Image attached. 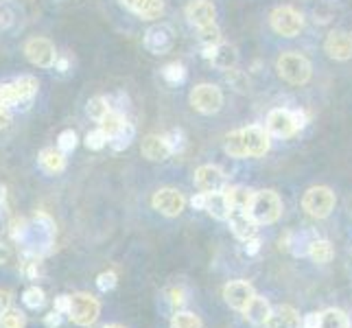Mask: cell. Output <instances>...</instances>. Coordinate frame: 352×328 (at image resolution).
I'll use <instances>...</instances> for the list:
<instances>
[{
  "label": "cell",
  "mask_w": 352,
  "mask_h": 328,
  "mask_svg": "<svg viewBox=\"0 0 352 328\" xmlns=\"http://www.w3.org/2000/svg\"><path fill=\"white\" fill-rule=\"evenodd\" d=\"M190 105L199 114H217L223 107V94L212 83H199L190 92Z\"/></svg>",
  "instance_id": "8992f818"
},
{
  "label": "cell",
  "mask_w": 352,
  "mask_h": 328,
  "mask_svg": "<svg viewBox=\"0 0 352 328\" xmlns=\"http://www.w3.org/2000/svg\"><path fill=\"white\" fill-rule=\"evenodd\" d=\"M186 20L192 24L195 29H204V27H210L214 24L217 18V9L210 0H190L184 9Z\"/></svg>",
  "instance_id": "5bb4252c"
},
{
  "label": "cell",
  "mask_w": 352,
  "mask_h": 328,
  "mask_svg": "<svg viewBox=\"0 0 352 328\" xmlns=\"http://www.w3.org/2000/svg\"><path fill=\"white\" fill-rule=\"evenodd\" d=\"M320 328H350V320L344 311L339 309H329L322 313Z\"/></svg>",
  "instance_id": "f1b7e54d"
},
{
  "label": "cell",
  "mask_w": 352,
  "mask_h": 328,
  "mask_svg": "<svg viewBox=\"0 0 352 328\" xmlns=\"http://www.w3.org/2000/svg\"><path fill=\"white\" fill-rule=\"evenodd\" d=\"M230 210H250V204L254 197V190L245 188V186H226L223 188Z\"/></svg>",
  "instance_id": "d4e9b609"
},
{
  "label": "cell",
  "mask_w": 352,
  "mask_h": 328,
  "mask_svg": "<svg viewBox=\"0 0 352 328\" xmlns=\"http://www.w3.org/2000/svg\"><path fill=\"white\" fill-rule=\"evenodd\" d=\"M118 3L142 20H155L164 14L162 0H118Z\"/></svg>",
  "instance_id": "ffe728a7"
},
{
  "label": "cell",
  "mask_w": 352,
  "mask_h": 328,
  "mask_svg": "<svg viewBox=\"0 0 352 328\" xmlns=\"http://www.w3.org/2000/svg\"><path fill=\"white\" fill-rule=\"evenodd\" d=\"M226 81H228L230 86H232L236 92H248V90H250V79H248V75H245V72L236 70V68L226 70Z\"/></svg>",
  "instance_id": "d6a6232c"
},
{
  "label": "cell",
  "mask_w": 352,
  "mask_h": 328,
  "mask_svg": "<svg viewBox=\"0 0 352 328\" xmlns=\"http://www.w3.org/2000/svg\"><path fill=\"white\" fill-rule=\"evenodd\" d=\"M309 256H311L315 263L324 265V263H331V261H333L335 250H333V245H331L329 241H324V239H315V241L311 243Z\"/></svg>",
  "instance_id": "4316f807"
},
{
  "label": "cell",
  "mask_w": 352,
  "mask_h": 328,
  "mask_svg": "<svg viewBox=\"0 0 352 328\" xmlns=\"http://www.w3.org/2000/svg\"><path fill=\"white\" fill-rule=\"evenodd\" d=\"M57 68H59V72H66V68H68V62L66 59H57V64H55Z\"/></svg>",
  "instance_id": "681fc988"
},
{
  "label": "cell",
  "mask_w": 352,
  "mask_h": 328,
  "mask_svg": "<svg viewBox=\"0 0 352 328\" xmlns=\"http://www.w3.org/2000/svg\"><path fill=\"white\" fill-rule=\"evenodd\" d=\"M270 147H272L270 131L258 125L236 129L232 133H228L223 140V151L230 157H261L270 151Z\"/></svg>",
  "instance_id": "7a4b0ae2"
},
{
  "label": "cell",
  "mask_w": 352,
  "mask_h": 328,
  "mask_svg": "<svg viewBox=\"0 0 352 328\" xmlns=\"http://www.w3.org/2000/svg\"><path fill=\"white\" fill-rule=\"evenodd\" d=\"M190 206L197 210H204L206 208V193H197V195L190 199Z\"/></svg>",
  "instance_id": "7dc6e473"
},
{
  "label": "cell",
  "mask_w": 352,
  "mask_h": 328,
  "mask_svg": "<svg viewBox=\"0 0 352 328\" xmlns=\"http://www.w3.org/2000/svg\"><path fill=\"white\" fill-rule=\"evenodd\" d=\"M195 184L201 193H217L226 188V175L219 166L204 164L195 171Z\"/></svg>",
  "instance_id": "2e32d148"
},
{
  "label": "cell",
  "mask_w": 352,
  "mask_h": 328,
  "mask_svg": "<svg viewBox=\"0 0 352 328\" xmlns=\"http://www.w3.org/2000/svg\"><path fill=\"white\" fill-rule=\"evenodd\" d=\"M118 283V276L114 272H103L96 276V289L103 291V294H107V291H112Z\"/></svg>",
  "instance_id": "ab89813d"
},
{
  "label": "cell",
  "mask_w": 352,
  "mask_h": 328,
  "mask_svg": "<svg viewBox=\"0 0 352 328\" xmlns=\"http://www.w3.org/2000/svg\"><path fill=\"white\" fill-rule=\"evenodd\" d=\"M208 215H212L214 219L219 221H228L230 217V204L223 190H217V193H206V208Z\"/></svg>",
  "instance_id": "cb8c5ba5"
},
{
  "label": "cell",
  "mask_w": 352,
  "mask_h": 328,
  "mask_svg": "<svg viewBox=\"0 0 352 328\" xmlns=\"http://www.w3.org/2000/svg\"><path fill=\"white\" fill-rule=\"evenodd\" d=\"M22 302H24V307L31 309V311H38L46 305V296H44V291L38 287V285H33L29 289H24V294H22Z\"/></svg>",
  "instance_id": "1f68e13d"
},
{
  "label": "cell",
  "mask_w": 352,
  "mask_h": 328,
  "mask_svg": "<svg viewBox=\"0 0 352 328\" xmlns=\"http://www.w3.org/2000/svg\"><path fill=\"white\" fill-rule=\"evenodd\" d=\"M77 144H79V136H77L75 129H64L57 136V149L64 151V153H72L77 149Z\"/></svg>",
  "instance_id": "836d02e7"
},
{
  "label": "cell",
  "mask_w": 352,
  "mask_h": 328,
  "mask_svg": "<svg viewBox=\"0 0 352 328\" xmlns=\"http://www.w3.org/2000/svg\"><path fill=\"white\" fill-rule=\"evenodd\" d=\"M11 309V294L9 291H3L0 289V318Z\"/></svg>",
  "instance_id": "ee69618b"
},
{
  "label": "cell",
  "mask_w": 352,
  "mask_h": 328,
  "mask_svg": "<svg viewBox=\"0 0 352 328\" xmlns=\"http://www.w3.org/2000/svg\"><path fill=\"white\" fill-rule=\"evenodd\" d=\"M250 215L258 226L274 223L283 215V199L274 190H256L250 204Z\"/></svg>",
  "instance_id": "277c9868"
},
{
  "label": "cell",
  "mask_w": 352,
  "mask_h": 328,
  "mask_svg": "<svg viewBox=\"0 0 352 328\" xmlns=\"http://www.w3.org/2000/svg\"><path fill=\"white\" fill-rule=\"evenodd\" d=\"M14 88H16V96H18V109H29L35 94H38V79L31 77V75H22L14 81Z\"/></svg>",
  "instance_id": "44dd1931"
},
{
  "label": "cell",
  "mask_w": 352,
  "mask_h": 328,
  "mask_svg": "<svg viewBox=\"0 0 352 328\" xmlns=\"http://www.w3.org/2000/svg\"><path fill=\"white\" fill-rule=\"evenodd\" d=\"M133 138H136V129H133L131 123H125L123 129L116 131L107 144H110V147H112L114 151H125V149L129 147V144L133 142Z\"/></svg>",
  "instance_id": "83f0119b"
},
{
  "label": "cell",
  "mask_w": 352,
  "mask_h": 328,
  "mask_svg": "<svg viewBox=\"0 0 352 328\" xmlns=\"http://www.w3.org/2000/svg\"><path fill=\"white\" fill-rule=\"evenodd\" d=\"M276 68H278V75L285 81L294 83V86H305V83H309L311 72H313L309 59L296 51H287L278 57Z\"/></svg>",
  "instance_id": "3957f363"
},
{
  "label": "cell",
  "mask_w": 352,
  "mask_h": 328,
  "mask_svg": "<svg viewBox=\"0 0 352 328\" xmlns=\"http://www.w3.org/2000/svg\"><path fill=\"white\" fill-rule=\"evenodd\" d=\"M272 307H270V302H267L265 298H254V302L248 307L245 315H248V320L254 322V324H267V320H270V315H272Z\"/></svg>",
  "instance_id": "484cf974"
},
{
  "label": "cell",
  "mask_w": 352,
  "mask_h": 328,
  "mask_svg": "<svg viewBox=\"0 0 352 328\" xmlns=\"http://www.w3.org/2000/svg\"><path fill=\"white\" fill-rule=\"evenodd\" d=\"M24 55L38 68H53L57 64V51L55 44L46 38H31L24 44Z\"/></svg>",
  "instance_id": "9c48e42d"
},
{
  "label": "cell",
  "mask_w": 352,
  "mask_h": 328,
  "mask_svg": "<svg viewBox=\"0 0 352 328\" xmlns=\"http://www.w3.org/2000/svg\"><path fill=\"white\" fill-rule=\"evenodd\" d=\"M223 298L232 309L245 313L248 307L254 302V298H256V291H254V287L245 281H234L223 287Z\"/></svg>",
  "instance_id": "4fadbf2b"
},
{
  "label": "cell",
  "mask_w": 352,
  "mask_h": 328,
  "mask_svg": "<svg viewBox=\"0 0 352 328\" xmlns=\"http://www.w3.org/2000/svg\"><path fill=\"white\" fill-rule=\"evenodd\" d=\"M107 142H110V138H107V133H105L101 127H99V129H92V131L86 133V147L92 149V151L103 149Z\"/></svg>",
  "instance_id": "74e56055"
},
{
  "label": "cell",
  "mask_w": 352,
  "mask_h": 328,
  "mask_svg": "<svg viewBox=\"0 0 352 328\" xmlns=\"http://www.w3.org/2000/svg\"><path fill=\"white\" fill-rule=\"evenodd\" d=\"M5 199H7V188H5L3 184H0V206L5 204Z\"/></svg>",
  "instance_id": "816d5d0a"
},
{
  "label": "cell",
  "mask_w": 352,
  "mask_h": 328,
  "mask_svg": "<svg viewBox=\"0 0 352 328\" xmlns=\"http://www.w3.org/2000/svg\"><path fill=\"white\" fill-rule=\"evenodd\" d=\"M99 302H96L92 296L88 294H75L70 296V320L79 324V326H92L96 322V318H99Z\"/></svg>",
  "instance_id": "ba28073f"
},
{
  "label": "cell",
  "mask_w": 352,
  "mask_h": 328,
  "mask_svg": "<svg viewBox=\"0 0 352 328\" xmlns=\"http://www.w3.org/2000/svg\"><path fill=\"white\" fill-rule=\"evenodd\" d=\"M62 322H64V313H59V311L44 315V326L46 328H59V326H62Z\"/></svg>",
  "instance_id": "60d3db41"
},
{
  "label": "cell",
  "mask_w": 352,
  "mask_h": 328,
  "mask_svg": "<svg viewBox=\"0 0 352 328\" xmlns=\"http://www.w3.org/2000/svg\"><path fill=\"white\" fill-rule=\"evenodd\" d=\"M144 48L151 55H166L175 46V31L168 24H153L151 29L144 33Z\"/></svg>",
  "instance_id": "8fae6325"
},
{
  "label": "cell",
  "mask_w": 352,
  "mask_h": 328,
  "mask_svg": "<svg viewBox=\"0 0 352 328\" xmlns=\"http://www.w3.org/2000/svg\"><path fill=\"white\" fill-rule=\"evenodd\" d=\"M11 234L22 245L29 259H42L53 250L55 223L48 215L38 212L31 221H16L11 228Z\"/></svg>",
  "instance_id": "6da1fadb"
},
{
  "label": "cell",
  "mask_w": 352,
  "mask_h": 328,
  "mask_svg": "<svg viewBox=\"0 0 352 328\" xmlns=\"http://www.w3.org/2000/svg\"><path fill=\"white\" fill-rule=\"evenodd\" d=\"M55 311L68 315V311H70V296H57L55 298Z\"/></svg>",
  "instance_id": "7bdbcfd3"
},
{
  "label": "cell",
  "mask_w": 352,
  "mask_h": 328,
  "mask_svg": "<svg viewBox=\"0 0 352 328\" xmlns=\"http://www.w3.org/2000/svg\"><path fill=\"white\" fill-rule=\"evenodd\" d=\"M151 204L157 212H162L164 217H177L182 215L186 206V197L182 195L177 188H160L153 193Z\"/></svg>",
  "instance_id": "7c38bea8"
},
{
  "label": "cell",
  "mask_w": 352,
  "mask_h": 328,
  "mask_svg": "<svg viewBox=\"0 0 352 328\" xmlns=\"http://www.w3.org/2000/svg\"><path fill=\"white\" fill-rule=\"evenodd\" d=\"M11 123V114L9 109H0V127H7Z\"/></svg>",
  "instance_id": "c3c4849f"
},
{
  "label": "cell",
  "mask_w": 352,
  "mask_h": 328,
  "mask_svg": "<svg viewBox=\"0 0 352 328\" xmlns=\"http://www.w3.org/2000/svg\"><path fill=\"white\" fill-rule=\"evenodd\" d=\"M335 201V193L329 186H313L302 197V208L315 219H324L333 212Z\"/></svg>",
  "instance_id": "5b68a950"
},
{
  "label": "cell",
  "mask_w": 352,
  "mask_h": 328,
  "mask_svg": "<svg viewBox=\"0 0 352 328\" xmlns=\"http://www.w3.org/2000/svg\"><path fill=\"white\" fill-rule=\"evenodd\" d=\"M173 153L171 142H168L166 136H157V133H151L142 140V155L151 162H162L168 155Z\"/></svg>",
  "instance_id": "d6986e66"
},
{
  "label": "cell",
  "mask_w": 352,
  "mask_h": 328,
  "mask_svg": "<svg viewBox=\"0 0 352 328\" xmlns=\"http://www.w3.org/2000/svg\"><path fill=\"white\" fill-rule=\"evenodd\" d=\"M7 261V248L3 245V243H0V265H3Z\"/></svg>",
  "instance_id": "f907efd6"
},
{
  "label": "cell",
  "mask_w": 352,
  "mask_h": 328,
  "mask_svg": "<svg viewBox=\"0 0 352 328\" xmlns=\"http://www.w3.org/2000/svg\"><path fill=\"white\" fill-rule=\"evenodd\" d=\"M171 328H204L201 326V320L197 318L195 313H175L173 320H171Z\"/></svg>",
  "instance_id": "d590c367"
},
{
  "label": "cell",
  "mask_w": 352,
  "mask_h": 328,
  "mask_svg": "<svg viewBox=\"0 0 352 328\" xmlns=\"http://www.w3.org/2000/svg\"><path fill=\"white\" fill-rule=\"evenodd\" d=\"M27 326V318H24L22 311L9 309L3 318H0V328H24Z\"/></svg>",
  "instance_id": "8d00e7d4"
},
{
  "label": "cell",
  "mask_w": 352,
  "mask_h": 328,
  "mask_svg": "<svg viewBox=\"0 0 352 328\" xmlns=\"http://www.w3.org/2000/svg\"><path fill=\"white\" fill-rule=\"evenodd\" d=\"M267 131H270V136H276V138L294 136V133L300 131L296 112L294 109H285V107L272 109V112L267 114Z\"/></svg>",
  "instance_id": "30bf717a"
},
{
  "label": "cell",
  "mask_w": 352,
  "mask_h": 328,
  "mask_svg": "<svg viewBox=\"0 0 352 328\" xmlns=\"http://www.w3.org/2000/svg\"><path fill=\"white\" fill-rule=\"evenodd\" d=\"M94 328H125V326H118V324H103V326H94Z\"/></svg>",
  "instance_id": "f5cc1de1"
},
{
  "label": "cell",
  "mask_w": 352,
  "mask_h": 328,
  "mask_svg": "<svg viewBox=\"0 0 352 328\" xmlns=\"http://www.w3.org/2000/svg\"><path fill=\"white\" fill-rule=\"evenodd\" d=\"M162 77H164L168 83H173V86H179V83H184V79H186V68L182 66V64H177V62L166 64V66L162 68Z\"/></svg>",
  "instance_id": "e575fe53"
},
{
  "label": "cell",
  "mask_w": 352,
  "mask_h": 328,
  "mask_svg": "<svg viewBox=\"0 0 352 328\" xmlns=\"http://www.w3.org/2000/svg\"><path fill=\"white\" fill-rule=\"evenodd\" d=\"M272 27L283 38H296L305 29V18L294 7H278L272 14Z\"/></svg>",
  "instance_id": "52a82bcc"
},
{
  "label": "cell",
  "mask_w": 352,
  "mask_h": 328,
  "mask_svg": "<svg viewBox=\"0 0 352 328\" xmlns=\"http://www.w3.org/2000/svg\"><path fill=\"white\" fill-rule=\"evenodd\" d=\"M228 223L232 228V232L241 239V241H250L256 237V228L258 223L254 221L250 210H230Z\"/></svg>",
  "instance_id": "ac0fdd59"
},
{
  "label": "cell",
  "mask_w": 352,
  "mask_h": 328,
  "mask_svg": "<svg viewBox=\"0 0 352 328\" xmlns=\"http://www.w3.org/2000/svg\"><path fill=\"white\" fill-rule=\"evenodd\" d=\"M204 57L210 59V64L219 70H230L236 68L239 62V53L234 46L230 44H217V46H204Z\"/></svg>",
  "instance_id": "9a60e30c"
},
{
  "label": "cell",
  "mask_w": 352,
  "mask_h": 328,
  "mask_svg": "<svg viewBox=\"0 0 352 328\" xmlns=\"http://www.w3.org/2000/svg\"><path fill=\"white\" fill-rule=\"evenodd\" d=\"M127 123V118L123 116V112H118V109H110V112H107V116L101 120V129L107 133V138H112L116 131H120L123 129V125Z\"/></svg>",
  "instance_id": "4dcf8cb0"
},
{
  "label": "cell",
  "mask_w": 352,
  "mask_h": 328,
  "mask_svg": "<svg viewBox=\"0 0 352 328\" xmlns=\"http://www.w3.org/2000/svg\"><path fill=\"white\" fill-rule=\"evenodd\" d=\"M110 109H112V105H110V101L105 99V96H92V99L88 101V105H86L88 116L92 120H96V123H101Z\"/></svg>",
  "instance_id": "f546056e"
},
{
  "label": "cell",
  "mask_w": 352,
  "mask_h": 328,
  "mask_svg": "<svg viewBox=\"0 0 352 328\" xmlns=\"http://www.w3.org/2000/svg\"><path fill=\"white\" fill-rule=\"evenodd\" d=\"M245 243V254L248 256H256L258 254V250H261V241L254 237V239H250V241H243Z\"/></svg>",
  "instance_id": "f6af8a7d"
},
{
  "label": "cell",
  "mask_w": 352,
  "mask_h": 328,
  "mask_svg": "<svg viewBox=\"0 0 352 328\" xmlns=\"http://www.w3.org/2000/svg\"><path fill=\"white\" fill-rule=\"evenodd\" d=\"M199 31V40L204 46H217L221 44V31L217 27V22L210 24V27H204V29H197Z\"/></svg>",
  "instance_id": "f35d334b"
},
{
  "label": "cell",
  "mask_w": 352,
  "mask_h": 328,
  "mask_svg": "<svg viewBox=\"0 0 352 328\" xmlns=\"http://www.w3.org/2000/svg\"><path fill=\"white\" fill-rule=\"evenodd\" d=\"M322 313H309L305 318V328H320Z\"/></svg>",
  "instance_id": "bcb514c9"
},
{
  "label": "cell",
  "mask_w": 352,
  "mask_h": 328,
  "mask_svg": "<svg viewBox=\"0 0 352 328\" xmlns=\"http://www.w3.org/2000/svg\"><path fill=\"white\" fill-rule=\"evenodd\" d=\"M324 48L329 57L337 59V62H346L352 57V38L346 31H331L324 42Z\"/></svg>",
  "instance_id": "e0dca14e"
},
{
  "label": "cell",
  "mask_w": 352,
  "mask_h": 328,
  "mask_svg": "<svg viewBox=\"0 0 352 328\" xmlns=\"http://www.w3.org/2000/svg\"><path fill=\"white\" fill-rule=\"evenodd\" d=\"M184 302H186V291L182 289V287L171 289V305H173V307H182Z\"/></svg>",
  "instance_id": "b9f144b4"
},
{
  "label": "cell",
  "mask_w": 352,
  "mask_h": 328,
  "mask_svg": "<svg viewBox=\"0 0 352 328\" xmlns=\"http://www.w3.org/2000/svg\"><path fill=\"white\" fill-rule=\"evenodd\" d=\"M38 162H40V168H42L44 173L57 175V173H62L64 168H66V153L55 149V147H46V149L40 151Z\"/></svg>",
  "instance_id": "7402d4cb"
},
{
  "label": "cell",
  "mask_w": 352,
  "mask_h": 328,
  "mask_svg": "<svg viewBox=\"0 0 352 328\" xmlns=\"http://www.w3.org/2000/svg\"><path fill=\"white\" fill-rule=\"evenodd\" d=\"M267 328H300V315L294 307H278L267 320Z\"/></svg>",
  "instance_id": "603a6c76"
}]
</instances>
